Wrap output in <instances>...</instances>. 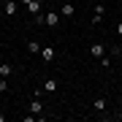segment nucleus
Returning a JSON list of instances; mask_svg holds the SVG:
<instances>
[{
	"label": "nucleus",
	"instance_id": "13",
	"mask_svg": "<svg viewBox=\"0 0 122 122\" xmlns=\"http://www.w3.org/2000/svg\"><path fill=\"white\" fill-rule=\"evenodd\" d=\"M103 14H106V5H100V3H98V5H95V14H92V16H103Z\"/></svg>",
	"mask_w": 122,
	"mask_h": 122
},
{
	"label": "nucleus",
	"instance_id": "3",
	"mask_svg": "<svg viewBox=\"0 0 122 122\" xmlns=\"http://www.w3.org/2000/svg\"><path fill=\"white\" fill-rule=\"evenodd\" d=\"M41 57H44V62H52L54 60V49L52 46H41Z\"/></svg>",
	"mask_w": 122,
	"mask_h": 122
},
{
	"label": "nucleus",
	"instance_id": "4",
	"mask_svg": "<svg viewBox=\"0 0 122 122\" xmlns=\"http://www.w3.org/2000/svg\"><path fill=\"white\" fill-rule=\"evenodd\" d=\"M73 11H76V8H73L71 3H62V5H60V14H62L65 19H71V16H73Z\"/></svg>",
	"mask_w": 122,
	"mask_h": 122
},
{
	"label": "nucleus",
	"instance_id": "9",
	"mask_svg": "<svg viewBox=\"0 0 122 122\" xmlns=\"http://www.w3.org/2000/svg\"><path fill=\"white\" fill-rule=\"evenodd\" d=\"M57 90V79H46L44 81V92H54Z\"/></svg>",
	"mask_w": 122,
	"mask_h": 122
},
{
	"label": "nucleus",
	"instance_id": "6",
	"mask_svg": "<svg viewBox=\"0 0 122 122\" xmlns=\"http://www.w3.org/2000/svg\"><path fill=\"white\" fill-rule=\"evenodd\" d=\"M44 111V103H41L38 98H33V103H30V114H41Z\"/></svg>",
	"mask_w": 122,
	"mask_h": 122
},
{
	"label": "nucleus",
	"instance_id": "14",
	"mask_svg": "<svg viewBox=\"0 0 122 122\" xmlns=\"http://www.w3.org/2000/svg\"><path fill=\"white\" fill-rule=\"evenodd\" d=\"M5 90H8V79H3V76H0V92H5Z\"/></svg>",
	"mask_w": 122,
	"mask_h": 122
},
{
	"label": "nucleus",
	"instance_id": "12",
	"mask_svg": "<svg viewBox=\"0 0 122 122\" xmlns=\"http://www.w3.org/2000/svg\"><path fill=\"white\" fill-rule=\"evenodd\" d=\"M100 65H103V68H111V57L103 54V57H100Z\"/></svg>",
	"mask_w": 122,
	"mask_h": 122
},
{
	"label": "nucleus",
	"instance_id": "11",
	"mask_svg": "<svg viewBox=\"0 0 122 122\" xmlns=\"http://www.w3.org/2000/svg\"><path fill=\"white\" fill-rule=\"evenodd\" d=\"M27 52L30 54H41V46L35 44V41H30V44H27Z\"/></svg>",
	"mask_w": 122,
	"mask_h": 122
},
{
	"label": "nucleus",
	"instance_id": "8",
	"mask_svg": "<svg viewBox=\"0 0 122 122\" xmlns=\"http://www.w3.org/2000/svg\"><path fill=\"white\" fill-rule=\"evenodd\" d=\"M92 109L95 111H106V98H95L92 100Z\"/></svg>",
	"mask_w": 122,
	"mask_h": 122
},
{
	"label": "nucleus",
	"instance_id": "15",
	"mask_svg": "<svg viewBox=\"0 0 122 122\" xmlns=\"http://www.w3.org/2000/svg\"><path fill=\"white\" fill-rule=\"evenodd\" d=\"M117 35H122V22H119V25H117Z\"/></svg>",
	"mask_w": 122,
	"mask_h": 122
},
{
	"label": "nucleus",
	"instance_id": "2",
	"mask_svg": "<svg viewBox=\"0 0 122 122\" xmlns=\"http://www.w3.org/2000/svg\"><path fill=\"white\" fill-rule=\"evenodd\" d=\"M90 54L95 57V60H100V57L106 54V46H103V44H92V46H90Z\"/></svg>",
	"mask_w": 122,
	"mask_h": 122
},
{
	"label": "nucleus",
	"instance_id": "1",
	"mask_svg": "<svg viewBox=\"0 0 122 122\" xmlns=\"http://www.w3.org/2000/svg\"><path fill=\"white\" fill-rule=\"evenodd\" d=\"M57 22H60L57 11H49V14H44V25H46V27H57Z\"/></svg>",
	"mask_w": 122,
	"mask_h": 122
},
{
	"label": "nucleus",
	"instance_id": "17",
	"mask_svg": "<svg viewBox=\"0 0 122 122\" xmlns=\"http://www.w3.org/2000/svg\"><path fill=\"white\" fill-rule=\"evenodd\" d=\"M22 3H25V5H27V3H33V0H22Z\"/></svg>",
	"mask_w": 122,
	"mask_h": 122
},
{
	"label": "nucleus",
	"instance_id": "10",
	"mask_svg": "<svg viewBox=\"0 0 122 122\" xmlns=\"http://www.w3.org/2000/svg\"><path fill=\"white\" fill-rule=\"evenodd\" d=\"M27 11H30L33 16H35V14L41 11V3H35V0H33V3H27Z\"/></svg>",
	"mask_w": 122,
	"mask_h": 122
},
{
	"label": "nucleus",
	"instance_id": "18",
	"mask_svg": "<svg viewBox=\"0 0 122 122\" xmlns=\"http://www.w3.org/2000/svg\"><path fill=\"white\" fill-rule=\"evenodd\" d=\"M35 3H44V0H35Z\"/></svg>",
	"mask_w": 122,
	"mask_h": 122
},
{
	"label": "nucleus",
	"instance_id": "16",
	"mask_svg": "<svg viewBox=\"0 0 122 122\" xmlns=\"http://www.w3.org/2000/svg\"><path fill=\"white\" fill-rule=\"evenodd\" d=\"M0 122H5V114H0Z\"/></svg>",
	"mask_w": 122,
	"mask_h": 122
},
{
	"label": "nucleus",
	"instance_id": "7",
	"mask_svg": "<svg viewBox=\"0 0 122 122\" xmlns=\"http://www.w3.org/2000/svg\"><path fill=\"white\" fill-rule=\"evenodd\" d=\"M3 11H5V16H14V14H16V3H14V0H8V3L3 5Z\"/></svg>",
	"mask_w": 122,
	"mask_h": 122
},
{
	"label": "nucleus",
	"instance_id": "5",
	"mask_svg": "<svg viewBox=\"0 0 122 122\" xmlns=\"http://www.w3.org/2000/svg\"><path fill=\"white\" fill-rule=\"evenodd\" d=\"M14 73V68H11V62H0V76H3V79H8Z\"/></svg>",
	"mask_w": 122,
	"mask_h": 122
}]
</instances>
